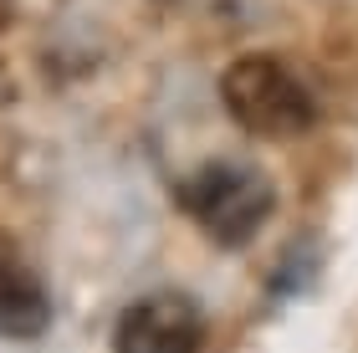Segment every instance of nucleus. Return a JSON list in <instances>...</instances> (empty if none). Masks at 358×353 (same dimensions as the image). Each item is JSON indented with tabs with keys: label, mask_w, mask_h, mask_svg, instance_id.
I'll return each mask as SVG.
<instances>
[{
	"label": "nucleus",
	"mask_w": 358,
	"mask_h": 353,
	"mask_svg": "<svg viewBox=\"0 0 358 353\" xmlns=\"http://www.w3.org/2000/svg\"><path fill=\"white\" fill-rule=\"evenodd\" d=\"M10 6H15V0H0V26L10 21Z\"/></svg>",
	"instance_id": "5"
},
{
	"label": "nucleus",
	"mask_w": 358,
	"mask_h": 353,
	"mask_svg": "<svg viewBox=\"0 0 358 353\" xmlns=\"http://www.w3.org/2000/svg\"><path fill=\"white\" fill-rule=\"evenodd\" d=\"M179 205L215 246H246L262 236V226L276 210V185L256 164L210 159L179 185Z\"/></svg>",
	"instance_id": "1"
},
{
	"label": "nucleus",
	"mask_w": 358,
	"mask_h": 353,
	"mask_svg": "<svg viewBox=\"0 0 358 353\" xmlns=\"http://www.w3.org/2000/svg\"><path fill=\"white\" fill-rule=\"evenodd\" d=\"M220 103L251 138H297L313 128L317 103L307 82L276 57H241L220 72Z\"/></svg>",
	"instance_id": "2"
},
{
	"label": "nucleus",
	"mask_w": 358,
	"mask_h": 353,
	"mask_svg": "<svg viewBox=\"0 0 358 353\" xmlns=\"http://www.w3.org/2000/svg\"><path fill=\"white\" fill-rule=\"evenodd\" d=\"M200 308L185 292H149L118 312L113 353H200Z\"/></svg>",
	"instance_id": "3"
},
{
	"label": "nucleus",
	"mask_w": 358,
	"mask_h": 353,
	"mask_svg": "<svg viewBox=\"0 0 358 353\" xmlns=\"http://www.w3.org/2000/svg\"><path fill=\"white\" fill-rule=\"evenodd\" d=\"M52 328V297L41 271L31 266L26 246L10 231H0V338L31 343Z\"/></svg>",
	"instance_id": "4"
}]
</instances>
